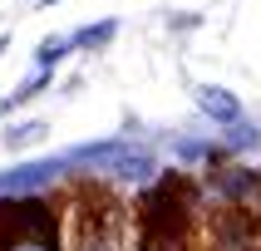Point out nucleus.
<instances>
[{"label": "nucleus", "mask_w": 261, "mask_h": 251, "mask_svg": "<svg viewBox=\"0 0 261 251\" xmlns=\"http://www.w3.org/2000/svg\"><path fill=\"white\" fill-rule=\"evenodd\" d=\"M55 173H59L55 162H30V168L5 173V177H0V187H5V192H30V187H40V182H49Z\"/></svg>", "instance_id": "0eeeda50"}, {"label": "nucleus", "mask_w": 261, "mask_h": 251, "mask_svg": "<svg viewBox=\"0 0 261 251\" xmlns=\"http://www.w3.org/2000/svg\"><path fill=\"white\" fill-rule=\"evenodd\" d=\"M207 192L222 197L227 207H251L261 197V173H251V168H217L212 182H207Z\"/></svg>", "instance_id": "39448f33"}, {"label": "nucleus", "mask_w": 261, "mask_h": 251, "mask_svg": "<svg viewBox=\"0 0 261 251\" xmlns=\"http://www.w3.org/2000/svg\"><path fill=\"white\" fill-rule=\"evenodd\" d=\"M197 108H202L207 118H217V123H237V118H242L237 94H227V89H217V84H202V89H197Z\"/></svg>", "instance_id": "423d86ee"}, {"label": "nucleus", "mask_w": 261, "mask_h": 251, "mask_svg": "<svg viewBox=\"0 0 261 251\" xmlns=\"http://www.w3.org/2000/svg\"><path fill=\"white\" fill-rule=\"evenodd\" d=\"M74 49V40H49V44H40V69H49L55 59H64Z\"/></svg>", "instance_id": "6e6552de"}, {"label": "nucleus", "mask_w": 261, "mask_h": 251, "mask_svg": "<svg viewBox=\"0 0 261 251\" xmlns=\"http://www.w3.org/2000/svg\"><path fill=\"white\" fill-rule=\"evenodd\" d=\"M40 5H59V0H40Z\"/></svg>", "instance_id": "9b49d317"}, {"label": "nucleus", "mask_w": 261, "mask_h": 251, "mask_svg": "<svg viewBox=\"0 0 261 251\" xmlns=\"http://www.w3.org/2000/svg\"><path fill=\"white\" fill-rule=\"evenodd\" d=\"M84 168H99L103 177H114V182H133V187H143L153 182V158H148L143 148H128V143H99V148H79V158Z\"/></svg>", "instance_id": "7ed1b4c3"}, {"label": "nucleus", "mask_w": 261, "mask_h": 251, "mask_svg": "<svg viewBox=\"0 0 261 251\" xmlns=\"http://www.w3.org/2000/svg\"><path fill=\"white\" fill-rule=\"evenodd\" d=\"M109 35H114V20H103V25H89V30H79V35H74V44H103Z\"/></svg>", "instance_id": "1a4fd4ad"}, {"label": "nucleus", "mask_w": 261, "mask_h": 251, "mask_svg": "<svg viewBox=\"0 0 261 251\" xmlns=\"http://www.w3.org/2000/svg\"><path fill=\"white\" fill-rule=\"evenodd\" d=\"M0 251H59V217L40 197H0Z\"/></svg>", "instance_id": "f03ea898"}, {"label": "nucleus", "mask_w": 261, "mask_h": 251, "mask_svg": "<svg viewBox=\"0 0 261 251\" xmlns=\"http://www.w3.org/2000/svg\"><path fill=\"white\" fill-rule=\"evenodd\" d=\"M261 246V221L251 207H227L212 217V251H256Z\"/></svg>", "instance_id": "20e7f679"}, {"label": "nucleus", "mask_w": 261, "mask_h": 251, "mask_svg": "<svg viewBox=\"0 0 261 251\" xmlns=\"http://www.w3.org/2000/svg\"><path fill=\"white\" fill-rule=\"evenodd\" d=\"M40 133H44V123H25V128H10V133H5V143L20 148V143H30V138H40Z\"/></svg>", "instance_id": "9d476101"}, {"label": "nucleus", "mask_w": 261, "mask_h": 251, "mask_svg": "<svg viewBox=\"0 0 261 251\" xmlns=\"http://www.w3.org/2000/svg\"><path fill=\"white\" fill-rule=\"evenodd\" d=\"M192 207H197V187L182 173L158 177L138 207V251H188Z\"/></svg>", "instance_id": "f257e3e1"}]
</instances>
